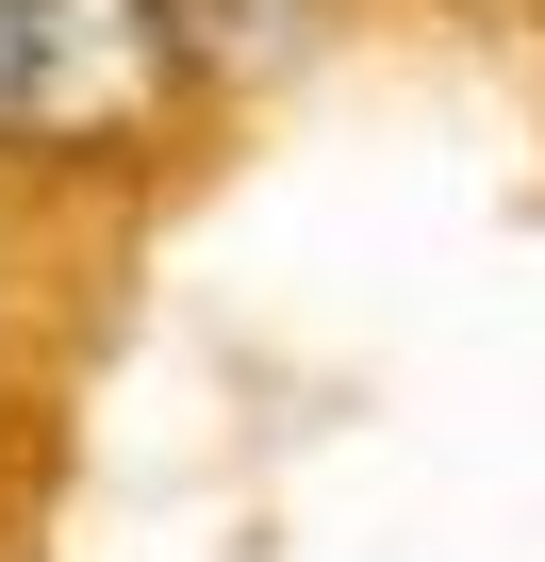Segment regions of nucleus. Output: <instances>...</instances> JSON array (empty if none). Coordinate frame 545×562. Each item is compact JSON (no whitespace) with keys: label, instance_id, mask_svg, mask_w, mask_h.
I'll return each instance as SVG.
<instances>
[{"label":"nucleus","instance_id":"nucleus-1","mask_svg":"<svg viewBox=\"0 0 545 562\" xmlns=\"http://www.w3.org/2000/svg\"><path fill=\"white\" fill-rule=\"evenodd\" d=\"M166 0H0V149H116L166 116Z\"/></svg>","mask_w":545,"mask_h":562}]
</instances>
